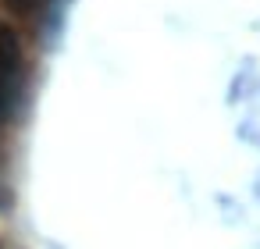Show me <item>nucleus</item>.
I'll list each match as a JSON object with an SVG mask.
<instances>
[{"instance_id": "f03ea898", "label": "nucleus", "mask_w": 260, "mask_h": 249, "mask_svg": "<svg viewBox=\"0 0 260 249\" xmlns=\"http://www.w3.org/2000/svg\"><path fill=\"white\" fill-rule=\"evenodd\" d=\"M8 4H11L15 11H36V8L47 4V0H8Z\"/></svg>"}, {"instance_id": "7ed1b4c3", "label": "nucleus", "mask_w": 260, "mask_h": 249, "mask_svg": "<svg viewBox=\"0 0 260 249\" xmlns=\"http://www.w3.org/2000/svg\"><path fill=\"white\" fill-rule=\"evenodd\" d=\"M8 203V167H4V153H0V206Z\"/></svg>"}, {"instance_id": "f257e3e1", "label": "nucleus", "mask_w": 260, "mask_h": 249, "mask_svg": "<svg viewBox=\"0 0 260 249\" xmlns=\"http://www.w3.org/2000/svg\"><path fill=\"white\" fill-rule=\"evenodd\" d=\"M22 93V50L11 29L0 25V118H8Z\"/></svg>"}]
</instances>
